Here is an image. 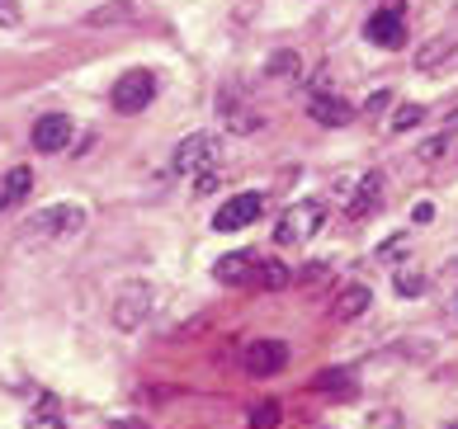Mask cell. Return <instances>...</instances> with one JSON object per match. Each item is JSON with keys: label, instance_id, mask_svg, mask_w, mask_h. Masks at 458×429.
Returning a JSON list of instances; mask_svg holds the SVG:
<instances>
[{"label": "cell", "instance_id": "1", "mask_svg": "<svg viewBox=\"0 0 458 429\" xmlns=\"http://www.w3.org/2000/svg\"><path fill=\"white\" fill-rule=\"evenodd\" d=\"M321 222H327V203H293L284 217H279V227H275V236H279V246H298V241H308L312 231H321Z\"/></svg>", "mask_w": 458, "mask_h": 429}, {"label": "cell", "instance_id": "2", "mask_svg": "<svg viewBox=\"0 0 458 429\" xmlns=\"http://www.w3.org/2000/svg\"><path fill=\"white\" fill-rule=\"evenodd\" d=\"M151 99H157V76L151 72H128V76H118L114 90H109V105L118 114H142Z\"/></svg>", "mask_w": 458, "mask_h": 429}, {"label": "cell", "instance_id": "3", "mask_svg": "<svg viewBox=\"0 0 458 429\" xmlns=\"http://www.w3.org/2000/svg\"><path fill=\"white\" fill-rule=\"evenodd\" d=\"M175 170L180 175H208L217 170V137L213 132H194L175 147Z\"/></svg>", "mask_w": 458, "mask_h": 429}, {"label": "cell", "instance_id": "4", "mask_svg": "<svg viewBox=\"0 0 458 429\" xmlns=\"http://www.w3.org/2000/svg\"><path fill=\"white\" fill-rule=\"evenodd\" d=\"M81 227H86V213L76 203H57V208H43L24 222L29 236H76Z\"/></svg>", "mask_w": 458, "mask_h": 429}, {"label": "cell", "instance_id": "5", "mask_svg": "<svg viewBox=\"0 0 458 429\" xmlns=\"http://www.w3.org/2000/svg\"><path fill=\"white\" fill-rule=\"evenodd\" d=\"M213 279L227 283V288H256L260 283V260L250 250H232L213 265Z\"/></svg>", "mask_w": 458, "mask_h": 429}, {"label": "cell", "instance_id": "6", "mask_svg": "<svg viewBox=\"0 0 458 429\" xmlns=\"http://www.w3.org/2000/svg\"><path fill=\"white\" fill-rule=\"evenodd\" d=\"M369 43H378V47H402L406 43V10L402 5H383V10H373L369 14Z\"/></svg>", "mask_w": 458, "mask_h": 429}, {"label": "cell", "instance_id": "7", "mask_svg": "<svg viewBox=\"0 0 458 429\" xmlns=\"http://www.w3.org/2000/svg\"><path fill=\"white\" fill-rule=\"evenodd\" d=\"M260 213H265V198H260V194H232L223 208H217L213 231H242V227H250Z\"/></svg>", "mask_w": 458, "mask_h": 429}, {"label": "cell", "instance_id": "8", "mask_svg": "<svg viewBox=\"0 0 458 429\" xmlns=\"http://www.w3.org/2000/svg\"><path fill=\"white\" fill-rule=\"evenodd\" d=\"M66 142H72V118L66 114H43L33 123V151L53 156V151H66Z\"/></svg>", "mask_w": 458, "mask_h": 429}, {"label": "cell", "instance_id": "9", "mask_svg": "<svg viewBox=\"0 0 458 429\" xmlns=\"http://www.w3.org/2000/svg\"><path fill=\"white\" fill-rule=\"evenodd\" d=\"M284 364H288V345H284V340H256V345L246 349V373H256V377L279 373Z\"/></svg>", "mask_w": 458, "mask_h": 429}, {"label": "cell", "instance_id": "10", "mask_svg": "<svg viewBox=\"0 0 458 429\" xmlns=\"http://www.w3.org/2000/svg\"><path fill=\"white\" fill-rule=\"evenodd\" d=\"M378 208H383V175H378V170H369V175L354 184V198H350L345 213H350V222H364V217H373Z\"/></svg>", "mask_w": 458, "mask_h": 429}, {"label": "cell", "instance_id": "11", "mask_svg": "<svg viewBox=\"0 0 458 429\" xmlns=\"http://www.w3.org/2000/svg\"><path fill=\"white\" fill-rule=\"evenodd\" d=\"M147 302H151V288H142V283L123 288V293H118V302H114V321L123 325V331H132V325L147 316Z\"/></svg>", "mask_w": 458, "mask_h": 429}, {"label": "cell", "instance_id": "12", "mask_svg": "<svg viewBox=\"0 0 458 429\" xmlns=\"http://www.w3.org/2000/svg\"><path fill=\"white\" fill-rule=\"evenodd\" d=\"M312 118L321 128H345L354 118V109L345 105V99H335V95H312Z\"/></svg>", "mask_w": 458, "mask_h": 429}, {"label": "cell", "instance_id": "13", "mask_svg": "<svg viewBox=\"0 0 458 429\" xmlns=\"http://www.w3.org/2000/svg\"><path fill=\"white\" fill-rule=\"evenodd\" d=\"M369 307H373V293H369L364 283H354V288H345V293L335 298V307H331V316H335V321H354V316H364Z\"/></svg>", "mask_w": 458, "mask_h": 429}, {"label": "cell", "instance_id": "14", "mask_svg": "<svg viewBox=\"0 0 458 429\" xmlns=\"http://www.w3.org/2000/svg\"><path fill=\"white\" fill-rule=\"evenodd\" d=\"M29 189H33V170H29V165H14L10 175L0 180V213H5L10 203H20V198L29 194Z\"/></svg>", "mask_w": 458, "mask_h": 429}, {"label": "cell", "instance_id": "15", "mask_svg": "<svg viewBox=\"0 0 458 429\" xmlns=\"http://www.w3.org/2000/svg\"><path fill=\"white\" fill-rule=\"evenodd\" d=\"M223 114H227V128H232V132H256V128L265 123L260 114H250V109L236 105V95H223Z\"/></svg>", "mask_w": 458, "mask_h": 429}, {"label": "cell", "instance_id": "16", "mask_svg": "<svg viewBox=\"0 0 458 429\" xmlns=\"http://www.w3.org/2000/svg\"><path fill=\"white\" fill-rule=\"evenodd\" d=\"M298 72H302V57L288 53V47H284V53H275V57H269V66H265L269 80H284V76H298Z\"/></svg>", "mask_w": 458, "mask_h": 429}, {"label": "cell", "instance_id": "17", "mask_svg": "<svg viewBox=\"0 0 458 429\" xmlns=\"http://www.w3.org/2000/svg\"><path fill=\"white\" fill-rule=\"evenodd\" d=\"M393 288L402 298H416V293H426V273H416V269H397L393 273Z\"/></svg>", "mask_w": 458, "mask_h": 429}, {"label": "cell", "instance_id": "18", "mask_svg": "<svg viewBox=\"0 0 458 429\" xmlns=\"http://www.w3.org/2000/svg\"><path fill=\"white\" fill-rule=\"evenodd\" d=\"M284 283H293V273H288L279 260H260V283L256 288H284Z\"/></svg>", "mask_w": 458, "mask_h": 429}, {"label": "cell", "instance_id": "19", "mask_svg": "<svg viewBox=\"0 0 458 429\" xmlns=\"http://www.w3.org/2000/svg\"><path fill=\"white\" fill-rule=\"evenodd\" d=\"M420 118H426V105H402L393 114V132H406V128H416Z\"/></svg>", "mask_w": 458, "mask_h": 429}, {"label": "cell", "instance_id": "20", "mask_svg": "<svg viewBox=\"0 0 458 429\" xmlns=\"http://www.w3.org/2000/svg\"><path fill=\"white\" fill-rule=\"evenodd\" d=\"M279 425V401H265L260 410H250V429H275Z\"/></svg>", "mask_w": 458, "mask_h": 429}, {"label": "cell", "instance_id": "21", "mask_svg": "<svg viewBox=\"0 0 458 429\" xmlns=\"http://www.w3.org/2000/svg\"><path fill=\"white\" fill-rule=\"evenodd\" d=\"M114 20H132L128 0H123V5H114V10H95V14H90V24H114Z\"/></svg>", "mask_w": 458, "mask_h": 429}, {"label": "cell", "instance_id": "22", "mask_svg": "<svg viewBox=\"0 0 458 429\" xmlns=\"http://www.w3.org/2000/svg\"><path fill=\"white\" fill-rule=\"evenodd\" d=\"M24 429H66V420H57V416H33Z\"/></svg>", "mask_w": 458, "mask_h": 429}, {"label": "cell", "instance_id": "23", "mask_svg": "<svg viewBox=\"0 0 458 429\" xmlns=\"http://www.w3.org/2000/svg\"><path fill=\"white\" fill-rule=\"evenodd\" d=\"M0 24H20V10H14V0H0Z\"/></svg>", "mask_w": 458, "mask_h": 429}, {"label": "cell", "instance_id": "24", "mask_svg": "<svg viewBox=\"0 0 458 429\" xmlns=\"http://www.w3.org/2000/svg\"><path fill=\"white\" fill-rule=\"evenodd\" d=\"M105 429H147L142 420H128V425H105Z\"/></svg>", "mask_w": 458, "mask_h": 429}, {"label": "cell", "instance_id": "25", "mask_svg": "<svg viewBox=\"0 0 458 429\" xmlns=\"http://www.w3.org/2000/svg\"><path fill=\"white\" fill-rule=\"evenodd\" d=\"M449 429H458V425H449Z\"/></svg>", "mask_w": 458, "mask_h": 429}]
</instances>
